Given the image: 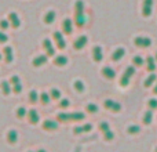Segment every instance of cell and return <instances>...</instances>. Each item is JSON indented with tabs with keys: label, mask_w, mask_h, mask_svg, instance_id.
Segmentation results:
<instances>
[{
	"label": "cell",
	"mask_w": 157,
	"mask_h": 152,
	"mask_svg": "<svg viewBox=\"0 0 157 152\" xmlns=\"http://www.w3.org/2000/svg\"><path fill=\"white\" fill-rule=\"evenodd\" d=\"M147 106H149V109H157V100L156 98H152V100H149V102H147Z\"/></svg>",
	"instance_id": "obj_38"
},
{
	"label": "cell",
	"mask_w": 157,
	"mask_h": 152,
	"mask_svg": "<svg viewBox=\"0 0 157 152\" xmlns=\"http://www.w3.org/2000/svg\"><path fill=\"white\" fill-rule=\"evenodd\" d=\"M37 152H46V151H44V150H39Z\"/></svg>",
	"instance_id": "obj_46"
},
{
	"label": "cell",
	"mask_w": 157,
	"mask_h": 152,
	"mask_svg": "<svg viewBox=\"0 0 157 152\" xmlns=\"http://www.w3.org/2000/svg\"><path fill=\"white\" fill-rule=\"evenodd\" d=\"M28 152H33V151H28Z\"/></svg>",
	"instance_id": "obj_50"
},
{
	"label": "cell",
	"mask_w": 157,
	"mask_h": 152,
	"mask_svg": "<svg viewBox=\"0 0 157 152\" xmlns=\"http://www.w3.org/2000/svg\"><path fill=\"white\" fill-rule=\"evenodd\" d=\"M47 60H48V57H47V55H37V57L33 58L32 65L36 66V68H39V66L44 65V64L47 62Z\"/></svg>",
	"instance_id": "obj_14"
},
{
	"label": "cell",
	"mask_w": 157,
	"mask_h": 152,
	"mask_svg": "<svg viewBox=\"0 0 157 152\" xmlns=\"http://www.w3.org/2000/svg\"><path fill=\"white\" fill-rule=\"evenodd\" d=\"M75 11H76V15L84 14V3L83 0H77L76 4H75Z\"/></svg>",
	"instance_id": "obj_23"
},
{
	"label": "cell",
	"mask_w": 157,
	"mask_h": 152,
	"mask_svg": "<svg viewBox=\"0 0 157 152\" xmlns=\"http://www.w3.org/2000/svg\"><path fill=\"white\" fill-rule=\"evenodd\" d=\"M75 21H76V25H77V26H84V25H86L87 18H86V15H84V14H80V15H76Z\"/></svg>",
	"instance_id": "obj_27"
},
{
	"label": "cell",
	"mask_w": 157,
	"mask_h": 152,
	"mask_svg": "<svg viewBox=\"0 0 157 152\" xmlns=\"http://www.w3.org/2000/svg\"><path fill=\"white\" fill-rule=\"evenodd\" d=\"M8 21H10V25L13 28H19L21 26V21H19L18 14L17 13H10L8 14Z\"/></svg>",
	"instance_id": "obj_11"
},
{
	"label": "cell",
	"mask_w": 157,
	"mask_h": 152,
	"mask_svg": "<svg viewBox=\"0 0 157 152\" xmlns=\"http://www.w3.org/2000/svg\"><path fill=\"white\" fill-rule=\"evenodd\" d=\"M124 75H127L128 78H132V76L135 75V68H134V65H131V66H127V69H125Z\"/></svg>",
	"instance_id": "obj_36"
},
{
	"label": "cell",
	"mask_w": 157,
	"mask_h": 152,
	"mask_svg": "<svg viewBox=\"0 0 157 152\" xmlns=\"http://www.w3.org/2000/svg\"><path fill=\"white\" fill-rule=\"evenodd\" d=\"M124 54H125V50L123 49V47H119V49H116L113 51V54L110 55V58H112V61L117 62V61H120L123 57H124Z\"/></svg>",
	"instance_id": "obj_12"
},
{
	"label": "cell",
	"mask_w": 157,
	"mask_h": 152,
	"mask_svg": "<svg viewBox=\"0 0 157 152\" xmlns=\"http://www.w3.org/2000/svg\"><path fill=\"white\" fill-rule=\"evenodd\" d=\"M18 83H21V80H19V76H17V75L11 76V79H10V84H11V86H14V84H18Z\"/></svg>",
	"instance_id": "obj_39"
},
{
	"label": "cell",
	"mask_w": 157,
	"mask_h": 152,
	"mask_svg": "<svg viewBox=\"0 0 157 152\" xmlns=\"http://www.w3.org/2000/svg\"><path fill=\"white\" fill-rule=\"evenodd\" d=\"M132 65L142 66V65H144V58H142L141 55H135V57L132 58Z\"/></svg>",
	"instance_id": "obj_33"
},
{
	"label": "cell",
	"mask_w": 157,
	"mask_h": 152,
	"mask_svg": "<svg viewBox=\"0 0 157 152\" xmlns=\"http://www.w3.org/2000/svg\"><path fill=\"white\" fill-rule=\"evenodd\" d=\"M43 129L46 131H54L58 129V122H55V120L52 119H46L43 122Z\"/></svg>",
	"instance_id": "obj_6"
},
{
	"label": "cell",
	"mask_w": 157,
	"mask_h": 152,
	"mask_svg": "<svg viewBox=\"0 0 157 152\" xmlns=\"http://www.w3.org/2000/svg\"><path fill=\"white\" fill-rule=\"evenodd\" d=\"M28 120H29L30 125H37L39 120H40V116H39V112L36 109H30L28 112Z\"/></svg>",
	"instance_id": "obj_8"
},
{
	"label": "cell",
	"mask_w": 157,
	"mask_h": 152,
	"mask_svg": "<svg viewBox=\"0 0 157 152\" xmlns=\"http://www.w3.org/2000/svg\"><path fill=\"white\" fill-rule=\"evenodd\" d=\"M39 100L41 101V104H43V105H48L50 104V101H51V97H50V94L48 93H41L40 94V97H39Z\"/></svg>",
	"instance_id": "obj_24"
},
{
	"label": "cell",
	"mask_w": 157,
	"mask_h": 152,
	"mask_svg": "<svg viewBox=\"0 0 157 152\" xmlns=\"http://www.w3.org/2000/svg\"><path fill=\"white\" fill-rule=\"evenodd\" d=\"M91 130H92V125H91V123H86V125L83 126V131H84V133L91 131Z\"/></svg>",
	"instance_id": "obj_43"
},
{
	"label": "cell",
	"mask_w": 157,
	"mask_h": 152,
	"mask_svg": "<svg viewBox=\"0 0 157 152\" xmlns=\"http://www.w3.org/2000/svg\"><path fill=\"white\" fill-rule=\"evenodd\" d=\"M146 62H147V65H146V69L149 72H153V71H156V60H155V57H152V55H149V57L146 58Z\"/></svg>",
	"instance_id": "obj_20"
},
{
	"label": "cell",
	"mask_w": 157,
	"mask_h": 152,
	"mask_svg": "<svg viewBox=\"0 0 157 152\" xmlns=\"http://www.w3.org/2000/svg\"><path fill=\"white\" fill-rule=\"evenodd\" d=\"M139 131H141V127H139L138 125H131V126H128V129H127V133L131 134V136H135Z\"/></svg>",
	"instance_id": "obj_26"
},
{
	"label": "cell",
	"mask_w": 157,
	"mask_h": 152,
	"mask_svg": "<svg viewBox=\"0 0 157 152\" xmlns=\"http://www.w3.org/2000/svg\"><path fill=\"white\" fill-rule=\"evenodd\" d=\"M153 93H155V94L157 95V83H156V86L153 87Z\"/></svg>",
	"instance_id": "obj_45"
},
{
	"label": "cell",
	"mask_w": 157,
	"mask_h": 152,
	"mask_svg": "<svg viewBox=\"0 0 157 152\" xmlns=\"http://www.w3.org/2000/svg\"><path fill=\"white\" fill-rule=\"evenodd\" d=\"M13 91L15 93V94H19V93L22 91V84H21V83L14 84V86H13Z\"/></svg>",
	"instance_id": "obj_41"
},
{
	"label": "cell",
	"mask_w": 157,
	"mask_h": 152,
	"mask_svg": "<svg viewBox=\"0 0 157 152\" xmlns=\"http://www.w3.org/2000/svg\"><path fill=\"white\" fill-rule=\"evenodd\" d=\"M0 87H2V91L4 95H10V93L13 91V86H11L10 82H7V80H3L2 83H0Z\"/></svg>",
	"instance_id": "obj_18"
},
{
	"label": "cell",
	"mask_w": 157,
	"mask_h": 152,
	"mask_svg": "<svg viewBox=\"0 0 157 152\" xmlns=\"http://www.w3.org/2000/svg\"><path fill=\"white\" fill-rule=\"evenodd\" d=\"M92 58H94L95 62H101L103 60V51L101 46H95L92 49Z\"/></svg>",
	"instance_id": "obj_7"
},
{
	"label": "cell",
	"mask_w": 157,
	"mask_h": 152,
	"mask_svg": "<svg viewBox=\"0 0 157 152\" xmlns=\"http://www.w3.org/2000/svg\"><path fill=\"white\" fill-rule=\"evenodd\" d=\"M102 134H103V140H105V141H112V140L114 138V133L110 130V129L106 130V131H103Z\"/></svg>",
	"instance_id": "obj_31"
},
{
	"label": "cell",
	"mask_w": 157,
	"mask_h": 152,
	"mask_svg": "<svg viewBox=\"0 0 157 152\" xmlns=\"http://www.w3.org/2000/svg\"><path fill=\"white\" fill-rule=\"evenodd\" d=\"M152 120H153V111L152 109H147V111L145 112V115H144V123L147 126V125L152 123Z\"/></svg>",
	"instance_id": "obj_21"
},
{
	"label": "cell",
	"mask_w": 157,
	"mask_h": 152,
	"mask_svg": "<svg viewBox=\"0 0 157 152\" xmlns=\"http://www.w3.org/2000/svg\"><path fill=\"white\" fill-rule=\"evenodd\" d=\"M155 152H157V147H156V151H155Z\"/></svg>",
	"instance_id": "obj_49"
},
{
	"label": "cell",
	"mask_w": 157,
	"mask_h": 152,
	"mask_svg": "<svg viewBox=\"0 0 157 152\" xmlns=\"http://www.w3.org/2000/svg\"><path fill=\"white\" fill-rule=\"evenodd\" d=\"M156 61H157V53H156Z\"/></svg>",
	"instance_id": "obj_47"
},
{
	"label": "cell",
	"mask_w": 157,
	"mask_h": 152,
	"mask_svg": "<svg viewBox=\"0 0 157 152\" xmlns=\"http://www.w3.org/2000/svg\"><path fill=\"white\" fill-rule=\"evenodd\" d=\"M86 109H87V112H88V114H97V112H98V105H97V104H87Z\"/></svg>",
	"instance_id": "obj_32"
},
{
	"label": "cell",
	"mask_w": 157,
	"mask_h": 152,
	"mask_svg": "<svg viewBox=\"0 0 157 152\" xmlns=\"http://www.w3.org/2000/svg\"><path fill=\"white\" fill-rule=\"evenodd\" d=\"M17 141H18V131L13 129V130H10L7 133V142L14 145V144H17Z\"/></svg>",
	"instance_id": "obj_17"
},
{
	"label": "cell",
	"mask_w": 157,
	"mask_h": 152,
	"mask_svg": "<svg viewBox=\"0 0 157 152\" xmlns=\"http://www.w3.org/2000/svg\"><path fill=\"white\" fill-rule=\"evenodd\" d=\"M134 43H135V46L141 47V49H146V47L152 46V40L149 38H144V36H136L134 39Z\"/></svg>",
	"instance_id": "obj_3"
},
{
	"label": "cell",
	"mask_w": 157,
	"mask_h": 152,
	"mask_svg": "<svg viewBox=\"0 0 157 152\" xmlns=\"http://www.w3.org/2000/svg\"><path fill=\"white\" fill-rule=\"evenodd\" d=\"M28 116V111L25 106H19V108H17V118L18 119H24V118Z\"/></svg>",
	"instance_id": "obj_25"
},
{
	"label": "cell",
	"mask_w": 157,
	"mask_h": 152,
	"mask_svg": "<svg viewBox=\"0 0 157 152\" xmlns=\"http://www.w3.org/2000/svg\"><path fill=\"white\" fill-rule=\"evenodd\" d=\"M50 97H51V100H61V91L58 89H51V91H50Z\"/></svg>",
	"instance_id": "obj_30"
},
{
	"label": "cell",
	"mask_w": 157,
	"mask_h": 152,
	"mask_svg": "<svg viewBox=\"0 0 157 152\" xmlns=\"http://www.w3.org/2000/svg\"><path fill=\"white\" fill-rule=\"evenodd\" d=\"M54 40H55V43H57V47L59 50H63L66 47V43H65V39H63V36H62V33L61 32H58V30H55L54 32Z\"/></svg>",
	"instance_id": "obj_4"
},
{
	"label": "cell",
	"mask_w": 157,
	"mask_h": 152,
	"mask_svg": "<svg viewBox=\"0 0 157 152\" xmlns=\"http://www.w3.org/2000/svg\"><path fill=\"white\" fill-rule=\"evenodd\" d=\"M103 106H105V109L114 112V114H117V112L121 111V104L117 102V101H114V100H105Z\"/></svg>",
	"instance_id": "obj_2"
},
{
	"label": "cell",
	"mask_w": 157,
	"mask_h": 152,
	"mask_svg": "<svg viewBox=\"0 0 157 152\" xmlns=\"http://www.w3.org/2000/svg\"><path fill=\"white\" fill-rule=\"evenodd\" d=\"M43 47L46 49L47 57H54V55H55V51H54V47H52L51 40H48V39H44V40H43Z\"/></svg>",
	"instance_id": "obj_10"
},
{
	"label": "cell",
	"mask_w": 157,
	"mask_h": 152,
	"mask_svg": "<svg viewBox=\"0 0 157 152\" xmlns=\"http://www.w3.org/2000/svg\"><path fill=\"white\" fill-rule=\"evenodd\" d=\"M87 43H88V39H87V36L86 35H81V36H78L76 40H75L73 47H75V50H81V49H84V47H86Z\"/></svg>",
	"instance_id": "obj_5"
},
{
	"label": "cell",
	"mask_w": 157,
	"mask_h": 152,
	"mask_svg": "<svg viewBox=\"0 0 157 152\" xmlns=\"http://www.w3.org/2000/svg\"><path fill=\"white\" fill-rule=\"evenodd\" d=\"M54 65H57V66L68 65V57H65V55H57L54 58Z\"/></svg>",
	"instance_id": "obj_19"
},
{
	"label": "cell",
	"mask_w": 157,
	"mask_h": 152,
	"mask_svg": "<svg viewBox=\"0 0 157 152\" xmlns=\"http://www.w3.org/2000/svg\"><path fill=\"white\" fill-rule=\"evenodd\" d=\"M8 40V36L4 32H0V43H6Z\"/></svg>",
	"instance_id": "obj_42"
},
{
	"label": "cell",
	"mask_w": 157,
	"mask_h": 152,
	"mask_svg": "<svg viewBox=\"0 0 157 152\" xmlns=\"http://www.w3.org/2000/svg\"><path fill=\"white\" fill-rule=\"evenodd\" d=\"M156 79H157L156 74H150L149 76H147L146 80H145V83H144V84H145V87H150V86H152V84L156 82Z\"/></svg>",
	"instance_id": "obj_28"
},
{
	"label": "cell",
	"mask_w": 157,
	"mask_h": 152,
	"mask_svg": "<svg viewBox=\"0 0 157 152\" xmlns=\"http://www.w3.org/2000/svg\"><path fill=\"white\" fill-rule=\"evenodd\" d=\"M0 60H2V54H0Z\"/></svg>",
	"instance_id": "obj_48"
},
{
	"label": "cell",
	"mask_w": 157,
	"mask_h": 152,
	"mask_svg": "<svg viewBox=\"0 0 157 152\" xmlns=\"http://www.w3.org/2000/svg\"><path fill=\"white\" fill-rule=\"evenodd\" d=\"M86 115L83 112H72V114H65L61 112L57 115V120L61 123H66V122H78V120H84Z\"/></svg>",
	"instance_id": "obj_1"
},
{
	"label": "cell",
	"mask_w": 157,
	"mask_h": 152,
	"mask_svg": "<svg viewBox=\"0 0 157 152\" xmlns=\"http://www.w3.org/2000/svg\"><path fill=\"white\" fill-rule=\"evenodd\" d=\"M39 97H40V95L37 94V91H36V90H30V93H29V101L32 104H36L39 101Z\"/></svg>",
	"instance_id": "obj_29"
},
{
	"label": "cell",
	"mask_w": 157,
	"mask_h": 152,
	"mask_svg": "<svg viewBox=\"0 0 157 152\" xmlns=\"http://www.w3.org/2000/svg\"><path fill=\"white\" fill-rule=\"evenodd\" d=\"M8 26H10V21H8V19H2V21H0V28H2L3 30L7 29Z\"/></svg>",
	"instance_id": "obj_40"
},
{
	"label": "cell",
	"mask_w": 157,
	"mask_h": 152,
	"mask_svg": "<svg viewBox=\"0 0 157 152\" xmlns=\"http://www.w3.org/2000/svg\"><path fill=\"white\" fill-rule=\"evenodd\" d=\"M152 6H153V0H144L142 15L144 17H150L152 15Z\"/></svg>",
	"instance_id": "obj_9"
},
{
	"label": "cell",
	"mask_w": 157,
	"mask_h": 152,
	"mask_svg": "<svg viewBox=\"0 0 157 152\" xmlns=\"http://www.w3.org/2000/svg\"><path fill=\"white\" fill-rule=\"evenodd\" d=\"M130 79H131V78H128L127 75H123L121 79H120V84H121L123 87H127L128 84H130Z\"/></svg>",
	"instance_id": "obj_35"
},
{
	"label": "cell",
	"mask_w": 157,
	"mask_h": 152,
	"mask_svg": "<svg viewBox=\"0 0 157 152\" xmlns=\"http://www.w3.org/2000/svg\"><path fill=\"white\" fill-rule=\"evenodd\" d=\"M62 30L66 33V35H71L73 32V25H72V19L65 18L62 21Z\"/></svg>",
	"instance_id": "obj_13"
},
{
	"label": "cell",
	"mask_w": 157,
	"mask_h": 152,
	"mask_svg": "<svg viewBox=\"0 0 157 152\" xmlns=\"http://www.w3.org/2000/svg\"><path fill=\"white\" fill-rule=\"evenodd\" d=\"M73 86H75V90H76L77 93H83L84 91V83L81 80H76Z\"/></svg>",
	"instance_id": "obj_34"
},
{
	"label": "cell",
	"mask_w": 157,
	"mask_h": 152,
	"mask_svg": "<svg viewBox=\"0 0 157 152\" xmlns=\"http://www.w3.org/2000/svg\"><path fill=\"white\" fill-rule=\"evenodd\" d=\"M69 105H71V101H69L68 98H61L59 100V106L61 108H68Z\"/></svg>",
	"instance_id": "obj_37"
},
{
	"label": "cell",
	"mask_w": 157,
	"mask_h": 152,
	"mask_svg": "<svg viewBox=\"0 0 157 152\" xmlns=\"http://www.w3.org/2000/svg\"><path fill=\"white\" fill-rule=\"evenodd\" d=\"M55 15H57V14H55V11L50 10L48 13L44 15V22H46V24H52V22H54V19H55Z\"/></svg>",
	"instance_id": "obj_22"
},
{
	"label": "cell",
	"mask_w": 157,
	"mask_h": 152,
	"mask_svg": "<svg viewBox=\"0 0 157 152\" xmlns=\"http://www.w3.org/2000/svg\"><path fill=\"white\" fill-rule=\"evenodd\" d=\"M3 54H4V61L6 64H11L14 60V55H13V49H11L10 46L4 47V50H3Z\"/></svg>",
	"instance_id": "obj_16"
},
{
	"label": "cell",
	"mask_w": 157,
	"mask_h": 152,
	"mask_svg": "<svg viewBox=\"0 0 157 152\" xmlns=\"http://www.w3.org/2000/svg\"><path fill=\"white\" fill-rule=\"evenodd\" d=\"M73 133H75V134H81V133H84V131H83V126H76V127L73 129Z\"/></svg>",
	"instance_id": "obj_44"
},
{
	"label": "cell",
	"mask_w": 157,
	"mask_h": 152,
	"mask_svg": "<svg viewBox=\"0 0 157 152\" xmlns=\"http://www.w3.org/2000/svg\"><path fill=\"white\" fill-rule=\"evenodd\" d=\"M102 76L106 78L108 80H113L114 76H116V72H114L110 66H103L102 68Z\"/></svg>",
	"instance_id": "obj_15"
}]
</instances>
